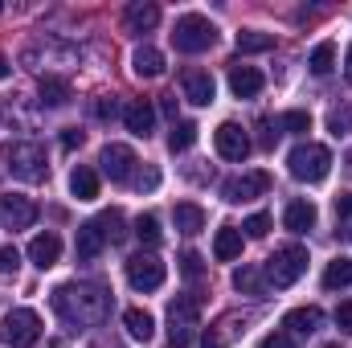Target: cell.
Listing matches in <instances>:
<instances>
[{"label":"cell","instance_id":"obj_28","mask_svg":"<svg viewBox=\"0 0 352 348\" xmlns=\"http://www.w3.org/2000/svg\"><path fill=\"white\" fill-rule=\"evenodd\" d=\"M37 90H41V102H45V107H66V102H70V83H66V78L45 74Z\"/></svg>","mask_w":352,"mask_h":348},{"label":"cell","instance_id":"obj_1","mask_svg":"<svg viewBox=\"0 0 352 348\" xmlns=\"http://www.w3.org/2000/svg\"><path fill=\"white\" fill-rule=\"evenodd\" d=\"M50 303H54V312H58L66 324L82 328V324H102V316H107V307H111V295H107L102 287H94V283H66V287L54 291Z\"/></svg>","mask_w":352,"mask_h":348},{"label":"cell","instance_id":"obj_37","mask_svg":"<svg viewBox=\"0 0 352 348\" xmlns=\"http://www.w3.org/2000/svg\"><path fill=\"white\" fill-rule=\"evenodd\" d=\"M250 238H266V230H270V213H254V217H246V226H242Z\"/></svg>","mask_w":352,"mask_h":348},{"label":"cell","instance_id":"obj_34","mask_svg":"<svg viewBox=\"0 0 352 348\" xmlns=\"http://www.w3.org/2000/svg\"><path fill=\"white\" fill-rule=\"evenodd\" d=\"M278 131H295V135H303V131H311V115H307V111H287V115L278 119Z\"/></svg>","mask_w":352,"mask_h":348},{"label":"cell","instance_id":"obj_9","mask_svg":"<svg viewBox=\"0 0 352 348\" xmlns=\"http://www.w3.org/2000/svg\"><path fill=\"white\" fill-rule=\"evenodd\" d=\"M213 144H217V156H221V160L242 164V160L250 156V135H246L238 123H221V127L213 131Z\"/></svg>","mask_w":352,"mask_h":348},{"label":"cell","instance_id":"obj_25","mask_svg":"<svg viewBox=\"0 0 352 348\" xmlns=\"http://www.w3.org/2000/svg\"><path fill=\"white\" fill-rule=\"evenodd\" d=\"M70 193H74L78 201H94V197H98V173L87 168V164H78V168L70 173Z\"/></svg>","mask_w":352,"mask_h":348},{"label":"cell","instance_id":"obj_19","mask_svg":"<svg viewBox=\"0 0 352 348\" xmlns=\"http://www.w3.org/2000/svg\"><path fill=\"white\" fill-rule=\"evenodd\" d=\"M320 324H324V312H320L316 303H307V307H295V312H287V320H283V328H291V332H299V336H311V332H320Z\"/></svg>","mask_w":352,"mask_h":348},{"label":"cell","instance_id":"obj_35","mask_svg":"<svg viewBox=\"0 0 352 348\" xmlns=\"http://www.w3.org/2000/svg\"><path fill=\"white\" fill-rule=\"evenodd\" d=\"M180 274H184L188 283H197V279L205 274V259H201L197 250H184V254H180Z\"/></svg>","mask_w":352,"mask_h":348},{"label":"cell","instance_id":"obj_2","mask_svg":"<svg viewBox=\"0 0 352 348\" xmlns=\"http://www.w3.org/2000/svg\"><path fill=\"white\" fill-rule=\"evenodd\" d=\"M303 270H307V250L291 242V246H278V250L266 259L263 274H266V287H278V291H283V287H295V283L303 279Z\"/></svg>","mask_w":352,"mask_h":348},{"label":"cell","instance_id":"obj_36","mask_svg":"<svg viewBox=\"0 0 352 348\" xmlns=\"http://www.w3.org/2000/svg\"><path fill=\"white\" fill-rule=\"evenodd\" d=\"M328 127H332V135H349L352 131V107H332V115H328Z\"/></svg>","mask_w":352,"mask_h":348},{"label":"cell","instance_id":"obj_48","mask_svg":"<svg viewBox=\"0 0 352 348\" xmlns=\"http://www.w3.org/2000/svg\"><path fill=\"white\" fill-rule=\"evenodd\" d=\"M8 70H12V66H8V58L0 54V78H8Z\"/></svg>","mask_w":352,"mask_h":348},{"label":"cell","instance_id":"obj_24","mask_svg":"<svg viewBox=\"0 0 352 348\" xmlns=\"http://www.w3.org/2000/svg\"><path fill=\"white\" fill-rule=\"evenodd\" d=\"M123 324H127V336H131V340H152V336H156V320H152L144 307H127V312H123Z\"/></svg>","mask_w":352,"mask_h":348},{"label":"cell","instance_id":"obj_32","mask_svg":"<svg viewBox=\"0 0 352 348\" xmlns=\"http://www.w3.org/2000/svg\"><path fill=\"white\" fill-rule=\"evenodd\" d=\"M98 226H102V238H107L111 246H119V242L127 238V230H123V213H119V209H107V213L98 217Z\"/></svg>","mask_w":352,"mask_h":348},{"label":"cell","instance_id":"obj_26","mask_svg":"<svg viewBox=\"0 0 352 348\" xmlns=\"http://www.w3.org/2000/svg\"><path fill=\"white\" fill-rule=\"evenodd\" d=\"M352 287V259H332L328 262V270H324V291H344Z\"/></svg>","mask_w":352,"mask_h":348},{"label":"cell","instance_id":"obj_12","mask_svg":"<svg viewBox=\"0 0 352 348\" xmlns=\"http://www.w3.org/2000/svg\"><path fill=\"white\" fill-rule=\"evenodd\" d=\"M98 164H102V173L111 176L115 184H123V180H131L135 152H131L127 144H107V148H102V156H98Z\"/></svg>","mask_w":352,"mask_h":348},{"label":"cell","instance_id":"obj_40","mask_svg":"<svg viewBox=\"0 0 352 348\" xmlns=\"http://www.w3.org/2000/svg\"><path fill=\"white\" fill-rule=\"evenodd\" d=\"M336 328H340L344 336H352V299H344V303L336 307Z\"/></svg>","mask_w":352,"mask_h":348},{"label":"cell","instance_id":"obj_17","mask_svg":"<svg viewBox=\"0 0 352 348\" xmlns=\"http://www.w3.org/2000/svg\"><path fill=\"white\" fill-rule=\"evenodd\" d=\"M263 70H258V66H242V62H238V66H230V90H234V94H238V98H254V94H258V90H263Z\"/></svg>","mask_w":352,"mask_h":348},{"label":"cell","instance_id":"obj_3","mask_svg":"<svg viewBox=\"0 0 352 348\" xmlns=\"http://www.w3.org/2000/svg\"><path fill=\"white\" fill-rule=\"evenodd\" d=\"M287 168L295 180H303V184H320L324 176L332 173V152L324 148V144H299L291 156H287Z\"/></svg>","mask_w":352,"mask_h":348},{"label":"cell","instance_id":"obj_29","mask_svg":"<svg viewBox=\"0 0 352 348\" xmlns=\"http://www.w3.org/2000/svg\"><path fill=\"white\" fill-rule=\"evenodd\" d=\"M266 50H274V33H258V29L238 33V54H266Z\"/></svg>","mask_w":352,"mask_h":348},{"label":"cell","instance_id":"obj_7","mask_svg":"<svg viewBox=\"0 0 352 348\" xmlns=\"http://www.w3.org/2000/svg\"><path fill=\"white\" fill-rule=\"evenodd\" d=\"M0 340L8 348H29L41 340V316L33 312V307H16V312H8L4 316V324H0Z\"/></svg>","mask_w":352,"mask_h":348},{"label":"cell","instance_id":"obj_14","mask_svg":"<svg viewBox=\"0 0 352 348\" xmlns=\"http://www.w3.org/2000/svg\"><path fill=\"white\" fill-rule=\"evenodd\" d=\"M123 25H127V33H152V29L160 25V4H152V0H135V4H127Z\"/></svg>","mask_w":352,"mask_h":348},{"label":"cell","instance_id":"obj_20","mask_svg":"<svg viewBox=\"0 0 352 348\" xmlns=\"http://www.w3.org/2000/svg\"><path fill=\"white\" fill-rule=\"evenodd\" d=\"M131 70H135V78H160L164 74V54L152 50V45H140L131 54Z\"/></svg>","mask_w":352,"mask_h":348},{"label":"cell","instance_id":"obj_27","mask_svg":"<svg viewBox=\"0 0 352 348\" xmlns=\"http://www.w3.org/2000/svg\"><path fill=\"white\" fill-rule=\"evenodd\" d=\"M234 287H238L242 295H266V274L258 266H238V270H234Z\"/></svg>","mask_w":352,"mask_h":348},{"label":"cell","instance_id":"obj_18","mask_svg":"<svg viewBox=\"0 0 352 348\" xmlns=\"http://www.w3.org/2000/svg\"><path fill=\"white\" fill-rule=\"evenodd\" d=\"M102 246H107V238H102V226H98V221H87V226H78V238H74L78 262H94L98 254H102Z\"/></svg>","mask_w":352,"mask_h":348},{"label":"cell","instance_id":"obj_21","mask_svg":"<svg viewBox=\"0 0 352 348\" xmlns=\"http://www.w3.org/2000/svg\"><path fill=\"white\" fill-rule=\"evenodd\" d=\"M173 217H176V230H180V234H188V238L205 230V209H201L197 201H176Z\"/></svg>","mask_w":352,"mask_h":348},{"label":"cell","instance_id":"obj_41","mask_svg":"<svg viewBox=\"0 0 352 348\" xmlns=\"http://www.w3.org/2000/svg\"><path fill=\"white\" fill-rule=\"evenodd\" d=\"M258 348H295V345H291L287 332H266L263 340H258Z\"/></svg>","mask_w":352,"mask_h":348},{"label":"cell","instance_id":"obj_42","mask_svg":"<svg viewBox=\"0 0 352 348\" xmlns=\"http://www.w3.org/2000/svg\"><path fill=\"white\" fill-rule=\"evenodd\" d=\"M82 140H87V135H82L78 127H70V131L62 135V148H66V152H74V148H82Z\"/></svg>","mask_w":352,"mask_h":348},{"label":"cell","instance_id":"obj_4","mask_svg":"<svg viewBox=\"0 0 352 348\" xmlns=\"http://www.w3.org/2000/svg\"><path fill=\"white\" fill-rule=\"evenodd\" d=\"M213 41H217V25H213L209 17H201V12H184V17L176 21L173 45L180 50V54H205Z\"/></svg>","mask_w":352,"mask_h":348},{"label":"cell","instance_id":"obj_5","mask_svg":"<svg viewBox=\"0 0 352 348\" xmlns=\"http://www.w3.org/2000/svg\"><path fill=\"white\" fill-rule=\"evenodd\" d=\"M197 328H201L197 295H176L173 307H168V340H173V348H188L192 336H197Z\"/></svg>","mask_w":352,"mask_h":348},{"label":"cell","instance_id":"obj_10","mask_svg":"<svg viewBox=\"0 0 352 348\" xmlns=\"http://www.w3.org/2000/svg\"><path fill=\"white\" fill-rule=\"evenodd\" d=\"M266 188H270V176H266V173H246V176H234V180H226V184H221V197H226L230 205H242V201H254V197H263Z\"/></svg>","mask_w":352,"mask_h":348},{"label":"cell","instance_id":"obj_46","mask_svg":"<svg viewBox=\"0 0 352 348\" xmlns=\"http://www.w3.org/2000/svg\"><path fill=\"white\" fill-rule=\"evenodd\" d=\"M160 111H164L168 119H176V94H164V98H160Z\"/></svg>","mask_w":352,"mask_h":348},{"label":"cell","instance_id":"obj_11","mask_svg":"<svg viewBox=\"0 0 352 348\" xmlns=\"http://www.w3.org/2000/svg\"><path fill=\"white\" fill-rule=\"evenodd\" d=\"M0 217H4L8 230H29L37 221V205L29 197H21V193H4L0 197Z\"/></svg>","mask_w":352,"mask_h":348},{"label":"cell","instance_id":"obj_33","mask_svg":"<svg viewBox=\"0 0 352 348\" xmlns=\"http://www.w3.org/2000/svg\"><path fill=\"white\" fill-rule=\"evenodd\" d=\"M135 238H140L144 246H156V242H160V217H156V213H140V217H135Z\"/></svg>","mask_w":352,"mask_h":348},{"label":"cell","instance_id":"obj_6","mask_svg":"<svg viewBox=\"0 0 352 348\" xmlns=\"http://www.w3.org/2000/svg\"><path fill=\"white\" fill-rule=\"evenodd\" d=\"M4 164H8V173L16 176V180H29V184L45 180V173H50L41 144H8L4 148Z\"/></svg>","mask_w":352,"mask_h":348},{"label":"cell","instance_id":"obj_16","mask_svg":"<svg viewBox=\"0 0 352 348\" xmlns=\"http://www.w3.org/2000/svg\"><path fill=\"white\" fill-rule=\"evenodd\" d=\"M58 259H62V238H58V234H37V238L29 242V262H33L37 270H50Z\"/></svg>","mask_w":352,"mask_h":348},{"label":"cell","instance_id":"obj_8","mask_svg":"<svg viewBox=\"0 0 352 348\" xmlns=\"http://www.w3.org/2000/svg\"><path fill=\"white\" fill-rule=\"evenodd\" d=\"M164 274H168V270H164V262L156 259V254H144V250H140V254L127 259V283H131L135 291H160V287H164Z\"/></svg>","mask_w":352,"mask_h":348},{"label":"cell","instance_id":"obj_49","mask_svg":"<svg viewBox=\"0 0 352 348\" xmlns=\"http://www.w3.org/2000/svg\"><path fill=\"white\" fill-rule=\"evenodd\" d=\"M328 348H340V345H328Z\"/></svg>","mask_w":352,"mask_h":348},{"label":"cell","instance_id":"obj_39","mask_svg":"<svg viewBox=\"0 0 352 348\" xmlns=\"http://www.w3.org/2000/svg\"><path fill=\"white\" fill-rule=\"evenodd\" d=\"M94 115H98V119H115V115H119V102H115L111 94H102V98H94Z\"/></svg>","mask_w":352,"mask_h":348},{"label":"cell","instance_id":"obj_44","mask_svg":"<svg viewBox=\"0 0 352 348\" xmlns=\"http://www.w3.org/2000/svg\"><path fill=\"white\" fill-rule=\"evenodd\" d=\"M336 217H352V193H340L336 197Z\"/></svg>","mask_w":352,"mask_h":348},{"label":"cell","instance_id":"obj_15","mask_svg":"<svg viewBox=\"0 0 352 348\" xmlns=\"http://www.w3.org/2000/svg\"><path fill=\"white\" fill-rule=\"evenodd\" d=\"M180 87H184V98L188 102H197V107H209L213 102V78H209V70H184L180 74Z\"/></svg>","mask_w":352,"mask_h":348},{"label":"cell","instance_id":"obj_47","mask_svg":"<svg viewBox=\"0 0 352 348\" xmlns=\"http://www.w3.org/2000/svg\"><path fill=\"white\" fill-rule=\"evenodd\" d=\"M344 78L352 83V45H349V54H344Z\"/></svg>","mask_w":352,"mask_h":348},{"label":"cell","instance_id":"obj_30","mask_svg":"<svg viewBox=\"0 0 352 348\" xmlns=\"http://www.w3.org/2000/svg\"><path fill=\"white\" fill-rule=\"evenodd\" d=\"M307 66H311V74H332V66H336V45L332 41H320L316 50H311V58H307Z\"/></svg>","mask_w":352,"mask_h":348},{"label":"cell","instance_id":"obj_38","mask_svg":"<svg viewBox=\"0 0 352 348\" xmlns=\"http://www.w3.org/2000/svg\"><path fill=\"white\" fill-rule=\"evenodd\" d=\"M16 266H21V250L16 246H4L0 250V274H16Z\"/></svg>","mask_w":352,"mask_h":348},{"label":"cell","instance_id":"obj_13","mask_svg":"<svg viewBox=\"0 0 352 348\" xmlns=\"http://www.w3.org/2000/svg\"><path fill=\"white\" fill-rule=\"evenodd\" d=\"M123 123H127V131H131V135L148 140V135H152V127H156V107H152L148 98H131V102L123 107Z\"/></svg>","mask_w":352,"mask_h":348},{"label":"cell","instance_id":"obj_43","mask_svg":"<svg viewBox=\"0 0 352 348\" xmlns=\"http://www.w3.org/2000/svg\"><path fill=\"white\" fill-rule=\"evenodd\" d=\"M274 140H278V119H274V123L263 119V144H266V148H274Z\"/></svg>","mask_w":352,"mask_h":348},{"label":"cell","instance_id":"obj_45","mask_svg":"<svg viewBox=\"0 0 352 348\" xmlns=\"http://www.w3.org/2000/svg\"><path fill=\"white\" fill-rule=\"evenodd\" d=\"M135 184H140V188H156V184H160V173H156V168H148V173L140 176Z\"/></svg>","mask_w":352,"mask_h":348},{"label":"cell","instance_id":"obj_31","mask_svg":"<svg viewBox=\"0 0 352 348\" xmlns=\"http://www.w3.org/2000/svg\"><path fill=\"white\" fill-rule=\"evenodd\" d=\"M197 123H188V119H180V123H173V135H168V148L173 152H188L192 144H197Z\"/></svg>","mask_w":352,"mask_h":348},{"label":"cell","instance_id":"obj_23","mask_svg":"<svg viewBox=\"0 0 352 348\" xmlns=\"http://www.w3.org/2000/svg\"><path fill=\"white\" fill-rule=\"evenodd\" d=\"M283 226H287L291 234H307V230L316 226V205H311V201H291L287 213H283Z\"/></svg>","mask_w":352,"mask_h":348},{"label":"cell","instance_id":"obj_22","mask_svg":"<svg viewBox=\"0 0 352 348\" xmlns=\"http://www.w3.org/2000/svg\"><path fill=\"white\" fill-rule=\"evenodd\" d=\"M213 259H217V262L242 259V230L221 226V230H217V238H213Z\"/></svg>","mask_w":352,"mask_h":348}]
</instances>
